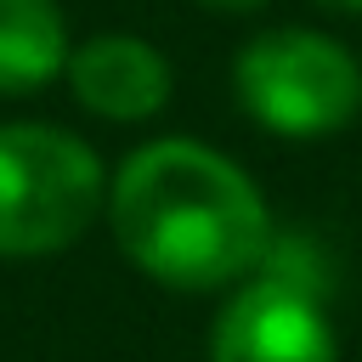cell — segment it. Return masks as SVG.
I'll list each match as a JSON object with an SVG mask.
<instances>
[{
  "label": "cell",
  "instance_id": "obj_1",
  "mask_svg": "<svg viewBox=\"0 0 362 362\" xmlns=\"http://www.w3.org/2000/svg\"><path fill=\"white\" fill-rule=\"evenodd\" d=\"M107 221L130 266L192 294L243 283L272 249L260 187L226 153L187 136L147 141L113 170Z\"/></svg>",
  "mask_w": 362,
  "mask_h": 362
},
{
  "label": "cell",
  "instance_id": "obj_5",
  "mask_svg": "<svg viewBox=\"0 0 362 362\" xmlns=\"http://www.w3.org/2000/svg\"><path fill=\"white\" fill-rule=\"evenodd\" d=\"M68 85L74 96L107 119V124H141L153 113H164L170 90H175V74H170V57L136 34H96L85 40L79 51H68Z\"/></svg>",
  "mask_w": 362,
  "mask_h": 362
},
{
  "label": "cell",
  "instance_id": "obj_3",
  "mask_svg": "<svg viewBox=\"0 0 362 362\" xmlns=\"http://www.w3.org/2000/svg\"><path fill=\"white\" fill-rule=\"evenodd\" d=\"M243 113L272 136H334L362 113V62L317 28H266L232 68Z\"/></svg>",
  "mask_w": 362,
  "mask_h": 362
},
{
  "label": "cell",
  "instance_id": "obj_6",
  "mask_svg": "<svg viewBox=\"0 0 362 362\" xmlns=\"http://www.w3.org/2000/svg\"><path fill=\"white\" fill-rule=\"evenodd\" d=\"M68 68L57 0H0V96H28Z\"/></svg>",
  "mask_w": 362,
  "mask_h": 362
},
{
  "label": "cell",
  "instance_id": "obj_7",
  "mask_svg": "<svg viewBox=\"0 0 362 362\" xmlns=\"http://www.w3.org/2000/svg\"><path fill=\"white\" fill-rule=\"evenodd\" d=\"M204 6H221V11H249V6H260V0H204Z\"/></svg>",
  "mask_w": 362,
  "mask_h": 362
},
{
  "label": "cell",
  "instance_id": "obj_2",
  "mask_svg": "<svg viewBox=\"0 0 362 362\" xmlns=\"http://www.w3.org/2000/svg\"><path fill=\"white\" fill-rule=\"evenodd\" d=\"M107 209L96 153L57 124H0V255L40 260L85 238Z\"/></svg>",
  "mask_w": 362,
  "mask_h": 362
},
{
  "label": "cell",
  "instance_id": "obj_8",
  "mask_svg": "<svg viewBox=\"0 0 362 362\" xmlns=\"http://www.w3.org/2000/svg\"><path fill=\"white\" fill-rule=\"evenodd\" d=\"M317 6H328V11H362V0H317Z\"/></svg>",
  "mask_w": 362,
  "mask_h": 362
},
{
  "label": "cell",
  "instance_id": "obj_4",
  "mask_svg": "<svg viewBox=\"0 0 362 362\" xmlns=\"http://www.w3.org/2000/svg\"><path fill=\"white\" fill-rule=\"evenodd\" d=\"M209 362H339V351L322 305L305 288L260 277L221 305L209 328Z\"/></svg>",
  "mask_w": 362,
  "mask_h": 362
}]
</instances>
